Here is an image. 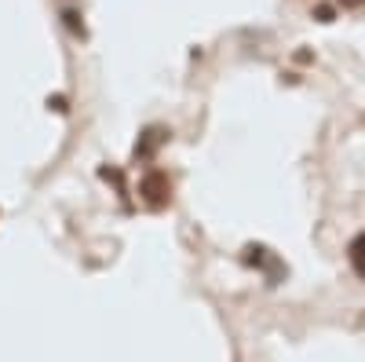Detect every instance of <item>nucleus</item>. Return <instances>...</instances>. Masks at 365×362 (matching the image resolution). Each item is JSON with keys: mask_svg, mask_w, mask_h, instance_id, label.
<instances>
[{"mask_svg": "<svg viewBox=\"0 0 365 362\" xmlns=\"http://www.w3.org/2000/svg\"><path fill=\"white\" fill-rule=\"evenodd\" d=\"M245 260L249 267H259V271H267V278H270V286H278L282 282V275H285V267L278 263V256H270V249H263V246H245Z\"/></svg>", "mask_w": 365, "mask_h": 362, "instance_id": "nucleus-1", "label": "nucleus"}, {"mask_svg": "<svg viewBox=\"0 0 365 362\" xmlns=\"http://www.w3.org/2000/svg\"><path fill=\"white\" fill-rule=\"evenodd\" d=\"M143 198H146L150 205H154V208L168 205V198H172V183H168V176L150 172V176L143 179Z\"/></svg>", "mask_w": 365, "mask_h": 362, "instance_id": "nucleus-2", "label": "nucleus"}, {"mask_svg": "<svg viewBox=\"0 0 365 362\" xmlns=\"http://www.w3.org/2000/svg\"><path fill=\"white\" fill-rule=\"evenodd\" d=\"M347 260H351V267H354V275L365 282V231L347 246Z\"/></svg>", "mask_w": 365, "mask_h": 362, "instance_id": "nucleus-3", "label": "nucleus"}, {"mask_svg": "<svg viewBox=\"0 0 365 362\" xmlns=\"http://www.w3.org/2000/svg\"><path fill=\"white\" fill-rule=\"evenodd\" d=\"M165 139H168V132H165V129H150V132H146V139L135 146V154H139V158L154 154V146H158V143H165Z\"/></svg>", "mask_w": 365, "mask_h": 362, "instance_id": "nucleus-4", "label": "nucleus"}, {"mask_svg": "<svg viewBox=\"0 0 365 362\" xmlns=\"http://www.w3.org/2000/svg\"><path fill=\"white\" fill-rule=\"evenodd\" d=\"M63 19H66V26L73 29V34L84 37V26H81V15H77V11H63Z\"/></svg>", "mask_w": 365, "mask_h": 362, "instance_id": "nucleus-5", "label": "nucleus"}, {"mask_svg": "<svg viewBox=\"0 0 365 362\" xmlns=\"http://www.w3.org/2000/svg\"><path fill=\"white\" fill-rule=\"evenodd\" d=\"M48 106H51V110H58V114H66V110H70L63 96H51V99H48Z\"/></svg>", "mask_w": 365, "mask_h": 362, "instance_id": "nucleus-6", "label": "nucleus"}, {"mask_svg": "<svg viewBox=\"0 0 365 362\" xmlns=\"http://www.w3.org/2000/svg\"><path fill=\"white\" fill-rule=\"evenodd\" d=\"M314 15H318V22H332V8H329V4H318Z\"/></svg>", "mask_w": 365, "mask_h": 362, "instance_id": "nucleus-7", "label": "nucleus"}, {"mask_svg": "<svg viewBox=\"0 0 365 362\" xmlns=\"http://www.w3.org/2000/svg\"><path fill=\"white\" fill-rule=\"evenodd\" d=\"M340 4H344V8H361L365 0H340Z\"/></svg>", "mask_w": 365, "mask_h": 362, "instance_id": "nucleus-8", "label": "nucleus"}]
</instances>
